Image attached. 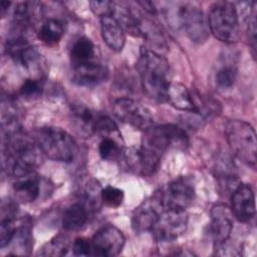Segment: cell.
I'll return each mask as SVG.
<instances>
[{
	"instance_id": "cell-1",
	"label": "cell",
	"mask_w": 257,
	"mask_h": 257,
	"mask_svg": "<svg viewBox=\"0 0 257 257\" xmlns=\"http://www.w3.org/2000/svg\"><path fill=\"white\" fill-rule=\"evenodd\" d=\"M2 128L4 170L17 178L32 174L39 166L43 154L35 140L23 134L15 120L2 121Z\"/></svg>"
},
{
	"instance_id": "cell-2",
	"label": "cell",
	"mask_w": 257,
	"mask_h": 257,
	"mask_svg": "<svg viewBox=\"0 0 257 257\" xmlns=\"http://www.w3.org/2000/svg\"><path fill=\"white\" fill-rule=\"evenodd\" d=\"M137 68L146 93L156 100H166L171 84V69L168 60L161 53L143 46L140 50Z\"/></svg>"
},
{
	"instance_id": "cell-3",
	"label": "cell",
	"mask_w": 257,
	"mask_h": 257,
	"mask_svg": "<svg viewBox=\"0 0 257 257\" xmlns=\"http://www.w3.org/2000/svg\"><path fill=\"white\" fill-rule=\"evenodd\" d=\"M34 140L43 155L53 161L69 163L75 159L78 153L74 139L60 127H40L36 131Z\"/></svg>"
},
{
	"instance_id": "cell-4",
	"label": "cell",
	"mask_w": 257,
	"mask_h": 257,
	"mask_svg": "<svg viewBox=\"0 0 257 257\" xmlns=\"http://www.w3.org/2000/svg\"><path fill=\"white\" fill-rule=\"evenodd\" d=\"M224 132L233 154L244 164L255 169L257 143L253 126L244 120L231 119L226 122Z\"/></svg>"
},
{
	"instance_id": "cell-5",
	"label": "cell",
	"mask_w": 257,
	"mask_h": 257,
	"mask_svg": "<svg viewBox=\"0 0 257 257\" xmlns=\"http://www.w3.org/2000/svg\"><path fill=\"white\" fill-rule=\"evenodd\" d=\"M210 32L220 41L234 43L239 38V18L234 3L218 1L211 5L208 14Z\"/></svg>"
},
{
	"instance_id": "cell-6",
	"label": "cell",
	"mask_w": 257,
	"mask_h": 257,
	"mask_svg": "<svg viewBox=\"0 0 257 257\" xmlns=\"http://www.w3.org/2000/svg\"><path fill=\"white\" fill-rule=\"evenodd\" d=\"M171 19L175 20V24L182 27L188 37L196 43H203L209 37V26L206 21L203 10L196 3L182 2L169 14Z\"/></svg>"
},
{
	"instance_id": "cell-7",
	"label": "cell",
	"mask_w": 257,
	"mask_h": 257,
	"mask_svg": "<svg viewBox=\"0 0 257 257\" xmlns=\"http://www.w3.org/2000/svg\"><path fill=\"white\" fill-rule=\"evenodd\" d=\"M143 145L163 155L169 149L184 150L189 145L186 131L176 124L153 125L145 131Z\"/></svg>"
},
{
	"instance_id": "cell-8",
	"label": "cell",
	"mask_w": 257,
	"mask_h": 257,
	"mask_svg": "<svg viewBox=\"0 0 257 257\" xmlns=\"http://www.w3.org/2000/svg\"><path fill=\"white\" fill-rule=\"evenodd\" d=\"M164 209L186 210L195 199V183L189 176L178 177L155 193Z\"/></svg>"
},
{
	"instance_id": "cell-9",
	"label": "cell",
	"mask_w": 257,
	"mask_h": 257,
	"mask_svg": "<svg viewBox=\"0 0 257 257\" xmlns=\"http://www.w3.org/2000/svg\"><path fill=\"white\" fill-rule=\"evenodd\" d=\"M188 226V215L186 210L164 209L158 221L151 230L158 242H172L182 236Z\"/></svg>"
},
{
	"instance_id": "cell-10",
	"label": "cell",
	"mask_w": 257,
	"mask_h": 257,
	"mask_svg": "<svg viewBox=\"0 0 257 257\" xmlns=\"http://www.w3.org/2000/svg\"><path fill=\"white\" fill-rule=\"evenodd\" d=\"M163 155L142 144L140 147H130L122 152L126 169L142 177L152 176L157 172Z\"/></svg>"
},
{
	"instance_id": "cell-11",
	"label": "cell",
	"mask_w": 257,
	"mask_h": 257,
	"mask_svg": "<svg viewBox=\"0 0 257 257\" xmlns=\"http://www.w3.org/2000/svg\"><path fill=\"white\" fill-rule=\"evenodd\" d=\"M114 115L122 122L140 131H147L154 125V116L151 110L143 104L127 98L116 99L112 106Z\"/></svg>"
},
{
	"instance_id": "cell-12",
	"label": "cell",
	"mask_w": 257,
	"mask_h": 257,
	"mask_svg": "<svg viewBox=\"0 0 257 257\" xmlns=\"http://www.w3.org/2000/svg\"><path fill=\"white\" fill-rule=\"evenodd\" d=\"M124 242V236L119 229L113 225L103 226L90 239L91 256H116L121 252Z\"/></svg>"
},
{
	"instance_id": "cell-13",
	"label": "cell",
	"mask_w": 257,
	"mask_h": 257,
	"mask_svg": "<svg viewBox=\"0 0 257 257\" xmlns=\"http://www.w3.org/2000/svg\"><path fill=\"white\" fill-rule=\"evenodd\" d=\"M7 55L24 69L31 70L40 67L41 55L21 34H14L5 44Z\"/></svg>"
},
{
	"instance_id": "cell-14",
	"label": "cell",
	"mask_w": 257,
	"mask_h": 257,
	"mask_svg": "<svg viewBox=\"0 0 257 257\" xmlns=\"http://www.w3.org/2000/svg\"><path fill=\"white\" fill-rule=\"evenodd\" d=\"M231 212L242 223H247L255 216V196L248 184H239L231 193Z\"/></svg>"
},
{
	"instance_id": "cell-15",
	"label": "cell",
	"mask_w": 257,
	"mask_h": 257,
	"mask_svg": "<svg viewBox=\"0 0 257 257\" xmlns=\"http://www.w3.org/2000/svg\"><path fill=\"white\" fill-rule=\"evenodd\" d=\"M164 210L159 199L154 194L136 208L132 216L133 229L138 233L151 231Z\"/></svg>"
},
{
	"instance_id": "cell-16",
	"label": "cell",
	"mask_w": 257,
	"mask_h": 257,
	"mask_svg": "<svg viewBox=\"0 0 257 257\" xmlns=\"http://www.w3.org/2000/svg\"><path fill=\"white\" fill-rule=\"evenodd\" d=\"M108 70L104 64L94 59L83 64L72 66L71 79L79 86H95L107 78Z\"/></svg>"
},
{
	"instance_id": "cell-17",
	"label": "cell",
	"mask_w": 257,
	"mask_h": 257,
	"mask_svg": "<svg viewBox=\"0 0 257 257\" xmlns=\"http://www.w3.org/2000/svg\"><path fill=\"white\" fill-rule=\"evenodd\" d=\"M233 229V214L225 205H215L211 210L210 231L215 244L230 238Z\"/></svg>"
},
{
	"instance_id": "cell-18",
	"label": "cell",
	"mask_w": 257,
	"mask_h": 257,
	"mask_svg": "<svg viewBox=\"0 0 257 257\" xmlns=\"http://www.w3.org/2000/svg\"><path fill=\"white\" fill-rule=\"evenodd\" d=\"M96 112L83 103H73L70 106V118L75 131L83 138L95 135Z\"/></svg>"
},
{
	"instance_id": "cell-19",
	"label": "cell",
	"mask_w": 257,
	"mask_h": 257,
	"mask_svg": "<svg viewBox=\"0 0 257 257\" xmlns=\"http://www.w3.org/2000/svg\"><path fill=\"white\" fill-rule=\"evenodd\" d=\"M0 211V247L4 249L9 246L18 228L16 226L17 204L10 200L3 201Z\"/></svg>"
},
{
	"instance_id": "cell-20",
	"label": "cell",
	"mask_w": 257,
	"mask_h": 257,
	"mask_svg": "<svg viewBox=\"0 0 257 257\" xmlns=\"http://www.w3.org/2000/svg\"><path fill=\"white\" fill-rule=\"evenodd\" d=\"M101 37L106 45L113 51H121L125 43L124 29L112 15L100 18Z\"/></svg>"
},
{
	"instance_id": "cell-21",
	"label": "cell",
	"mask_w": 257,
	"mask_h": 257,
	"mask_svg": "<svg viewBox=\"0 0 257 257\" xmlns=\"http://www.w3.org/2000/svg\"><path fill=\"white\" fill-rule=\"evenodd\" d=\"M41 187L42 183L39 176L32 173L18 178L13 184V193L17 201L32 203L40 197Z\"/></svg>"
},
{
	"instance_id": "cell-22",
	"label": "cell",
	"mask_w": 257,
	"mask_h": 257,
	"mask_svg": "<svg viewBox=\"0 0 257 257\" xmlns=\"http://www.w3.org/2000/svg\"><path fill=\"white\" fill-rule=\"evenodd\" d=\"M42 14V4L35 1H24L16 5L13 12V26L16 30H25L30 27L38 15Z\"/></svg>"
},
{
	"instance_id": "cell-23",
	"label": "cell",
	"mask_w": 257,
	"mask_h": 257,
	"mask_svg": "<svg viewBox=\"0 0 257 257\" xmlns=\"http://www.w3.org/2000/svg\"><path fill=\"white\" fill-rule=\"evenodd\" d=\"M167 99L177 109L199 113L198 106L186 85L180 82H171L167 91Z\"/></svg>"
},
{
	"instance_id": "cell-24",
	"label": "cell",
	"mask_w": 257,
	"mask_h": 257,
	"mask_svg": "<svg viewBox=\"0 0 257 257\" xmlns=\"http://www.w3.org/2000/svg\"><path fill=\"white\" fill-rule=\"evenodd\" d=\"M78 199L88 212H93L99 208L101 202V188L97 181L94 179L88 178L85 181L81 182V185L78 189Z\"/></svg>"
},
{
	"instance_id": "cell-25",
	"label": "cell",
	"mask_w": 257,
	"mask_h": 257,
	"mask_svg": "<svg viewBox=\"0 0 257 257\" xmlns=\"http://www.w3.org/2000/svg\"><path fill=\"white\" fill-rule=\"evenodd\" d=\"M88 213V210L79 202L70 205L62 216L63 229L66 231L79 230L87 222Z\"/></svg>"
},
{
	"instance_id": "cell-26",
	"label": "cell",
	"mask_w": 257,
	"mask_h": 257,
	"mask_svg": "<svg viewBox=\"0 0 257 257\" xmlns=\"http://www.w3.org/2000/svg\"><path fill=\"white\" fill-rule=\"evenodd\" d=\"M94 59H96V52L93 42L87 37L78 38L70 49L71 66L83 64Z\"/></svg>"
},
{
	"instance_id": "cell-27",
	"label": "cell",
	"mask_w": 257,
	"mask_h": 257,
	"mask_svg": "<svg viewBox=\"0 0 257 257\" xmlns=\"http://www.w3.org/2000/svg\"><path fill=\"white\" fill-rule=\"evenodd\" d=\"M64 34L62 23L55 18H48L44 20L37 31L38 39L49 46L56 45Z\"/></svg>"
},
{
	"instance_id": "cell-28",
	"label": "cell",
	"mask_w": 257,
	"mask_h": 257,
	"mask_svg": "<svg viewBox=\"0 0 257 257\" xmlns=\"http://www.w3.org/2000/svg\"><path fill=\"white\" fill-rule=\"evenodd\" d=\"M32 239L33 238H32V231H31V223L27 220L21 223L20 226L17 228L16 233L9 245L13 244L14 248L15 247L17 248L14 254L29 255L33 247Z\"/></svg>"
},
{
	"instance_id": "cell-29",
	"label": "cell",
	"mask_w": 257,
	"mask_h": 257,
	"mask_svg": "<svg viewBox=\"0 0 257 257\" xmlns=\"http://www.w3.org/2000/svg\"><path fill=\"white\" fill-rule=\"evenodd\" d=\"M98 153L104 161H115L121 154L120 144L114 139L109 137H103L98 145Z\"/></svg>"
},
{
	"instance_id": "cell-30",
	"label": "cell",
	"mask_w": 257,
	"mask_h": 257,
	"mask_svg": "<svg viewBox=\"0 0 257 257\" xmlns=\"http://www.w3.org/2000/svg\"><path fill=\"white\" fill-rule=\"evenodd\" d=\"M101 202L107 207L110 208H117L119 207L124 199L123 191L113 187V186H106L101 189Z\"/></svg>"
},
{
	"instance_id": "cell-31",
	"label": "cell",
	"mask_w": 257,
	"mask_h": 257,
	"mask_svg": "<svg viewBox=\"0 0 257 257\" xmlns=\"http://www.w3.org/2000/svg\"><path fill=\"white\" fill-rule=\"evenodd\" d=\"M69 249V242L65 236H57L46 243L43 248V255L62 256L66 255Z\"/></svg>"
},
{
	"instance_id": "cell-32",
	"label": "cell",
	"mask_w": 257,
	"mask_h": 257,
	"mask_svg": "<svg viewBox=\"0 0 257 257\" xmlns=\"http://www.w3.org/2000/svg\"><path fill=\"white\" fill-rule=\"evenodd\" d=\"M237 70L232 65L223 66L216 73V83L222 89L230 88L236 80Z\"/></svg>"
},
{
	"instance_id": "cell-33",
	"label": "cell",
	"mask_w": 257,
	"mask_h": 257,
	"mask_svg": "<svg viewBox=\"0 0 257 257\" xmlns=\"http://www.w3.org/2000/svg\"><path fill=\"white\" fill-rule=\"evenodd\" d=\"M114 133H118L116 123L107 115L97 114L95 122V135L103 137H109Z\"/></svg>"
},
{
	"instance_id": "cell-34",
	"label": "cell",
	"mask_w": 257,
	"mask_h": 257,
	"mask_svg": "<svg viewBox=\"0 0 257 257\" xmlns=\"http://www.w3.org/2000/svg\"><path fill=\"white\" fill-rule=\"evenodd\" d=\"M42 88L40 79L27 78L20 87V93L25 97H35L41 94Z\"/></svg>"
},
{
	"instance_id": "cell-35",
	"label": "cell",
	"mask_w": 257,
	"mask_h": 257,
	"mask_svg": "<svg viewBox=\"0 0 257 257\" xmlns=\"http://www.w3.org/2000/svg\"><path fill=\"white\" fill-rule=\"evenodd\" d=\"M89 4L92 12L100 18L112 15L115 9V3L111 1H90Z\"/></svg>"
},
{
	"instance_id": "cell-36",
	"label": "cell",
	"mask_w": 257,
	"mask_h": 257,
	"mask_svg": "<svg viewBox=\"0 0 257 257\" xmlns=\"http://www.w3.org/2000/svg\"><path fill=\"white\" fill-rule=\"evenodd\" d=\"M71 250L75 256H91L90 239L84 237L76 238L72 243Z\"/></svg>"
},
{
	"instance_id": "cell-37",
	"label": "cell",
	"mask_w": 257,
	"mask_h": 257,
	"mask_svg": "<svg viewBox=\"0 0 257 257\" xmlns=\"http://www.w3.org/2000/svg\"><path fill=\"white\" fill-rule=\"evenodd\" d=\"M10 5H11V2H9V1H1V3H0V12H1L2 17H4L6 11L10 7Z\"/></svg>"
}]
</instances>
